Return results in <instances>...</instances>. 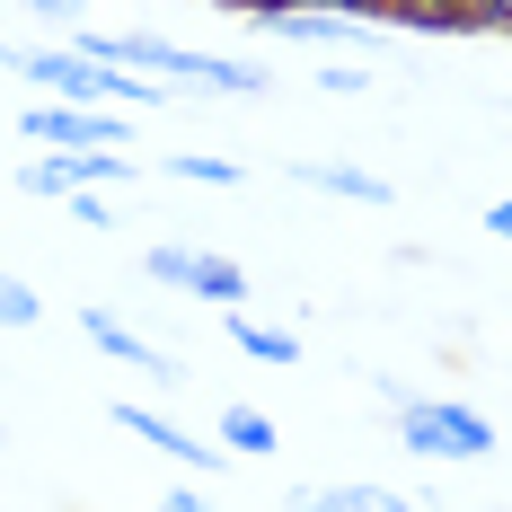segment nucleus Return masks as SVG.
I'll use <instances>...</instances> for the list:
<instances>
[{
	"mask_svg": "<svg viewBox=\"0 0 512 512\" xmlns=\"http://www.w3.org/2000/svg\"><path fill=\"white\" fill-rule=\"evenodd\" d=\"M36 18H80V0H27Z\"/></svg>",
	"mask_w": 512,
	"mask_h": 512,
	"instance_id": "obj_20",
	"label": "nucleus"
},
{
	"mask_svg": "<svg viewBox=\"0 0 512 512\" xmlns=\"http://www.w3.org/2000/svg\"><path fill=\"white\" fill-rule=\"evenodd\" d=\"M460 18L477 36H512V0H460Z\"/></svg>",
	"mask_w": 512,
	"mask_h": 512,
	"instance_id": "obj_15",
	"label": "nucleus"
},
{
	"mask_svg": "<svg viewBox=\"0 0 512 512\" xmlns=\"http://www.w3.org/2000/svg\"><path fill=\"white\" fill-rule=\"evenodd\" d=\"M398 415V442H407L415 460H486L495 451V424L477 407H460V398H407Z\"/></svg>",
	"mask_w": 512,
	"mask_h": 512,
	"instance_id": "obj_2",
	"label": "nucleus"
},
{
	"mask_svg": "<svg viewBox=\"0 0 512 512\" xmlns=\"http://www.w3.org/2000/svg\"><path fill=\"white\" fill-rule=\"evenodd\" d=\"M142 274L168 283V292H195V301H212V309L248 301V265H239V256H212V248H186V239H159V248L142 256Z\"/></svg>",
	"mask_w": 512,
	"mask_h": 512,
	"instance_id": "obj_3",
	"label": "nucleus"
},
{
	"mask_svg": "<svg viewBox=\"0 0 512 512\" xmlns=\"http://www.w3.org/2000/svg\"><path fill=\"white\" fill-rule=\"evenodd\" d=\"M0 71H18V45H0Z\"/></svg>",
	"mask_w": 512,
	"mask_h": 512,
	"instance_id": "obj_21",
	"label": "nucleus"
},
{
	"mask_svg": "<svg viewBox=\"0 0 512 512\" xmlns=\"http://www.w3.org/2000/svg\"><path fill=\"white\" fill-rule=\"evenodd\" d=\"M168 177H186V186H221V195H230V186H248V168H239V159H204V151L168 159Z\"/></svg>",
	"mask_w": 512,
	"mask_h": 512,
	"instance_id": "obj_13",
	"label": "nucleus"
},
{
	"mask_svg": "<svg viewBox=\"0 0 512 512\" xmlns=\"http://www.w3.org/2000/svg\"><path fill=\"white\" fill-rule=\"evenodd\" d=\"M62 204H71V221H80V230H106V221H115L106 186H80V195H62Z\"/></svg>",
	"mask_w": 512,
	"mask_h": 512,
	"instance_id": "obj_16",
	"label": "nucleus"
},
{
	"mask_svg": "<svg viewBox=\"0 0 512 512\" xmlns=\"http://www.w3.org/2000/svg\"><path fill=\"white\" fill-rule=\"evenodd\" d=\"M89 62H115V71H142V80H204L221 98H265V62H239V53H195V45H168L151 27H124V36H71Z\"/></svg>",
	"mask_w": 512,
	"mask_h": 512,
	"instance_id": "obj_1",
	"label": "nucleus"
},
{
	"mask_svg": "<svg viewBox=\"0 0 512 512\" xmlns=\"http://www.w3.org/2000/svg\"><path fill=\"white\" fill-rule=\"evenodd\" d=\"M80 336H89V345H98V354H115V362H133V371H151V380H177V362L159 354V345H142V327H124V318H115V309H80Z\"/></svg>",
	"mask_w": 512,
	"mask_h": 512,
	"instance_id": "obj_9",
	"label": "nucleus"
},
{
	"mask_svg": "<svg viewBox=\"0 0 512 512\" xmlns=\"http://www.w3.org/2000/svg\"><path fill=\"white\" fill-rule=\"evenodd\" d=\"M18 133H27L36 151H124V142H133V124H124L115 106H71V98L27 106Z\"/></svg>",
	"mask_w": 512,
	"mask_h": 512,
	"instance_id": "obj_4",
	"label": "nucleus"
},
{
	"mask_svg": "<svg viewBox=\"0 0 512 512\" xmlns=\"http://www.w3.org/2000/svg\"><path fill=\"white\" fill-rule=\"evenodd\" d=\"M256 27H265V36H283V45L354 53V62H362V45H371V36H362V18H327V9H265Z\"/></svg>",
	"mask_w": 512,
	"mask_h": 512,
	"instance_id": "obj_7",
	"label": "nucleus"
},
{
	"mask_svg": "<svg viewBox=\"0 0 512 512\" xmlns=\"http://www.w3.org/2000/svg\"><path fill=\"white\" fill-rule=\"evenodd\" d=\"M221 318H230V345H239L248 362H274V371L301 362V336H292V327H265V318H248V309H221Z\"/></svg>",
	"mask_w": 512,
	"mask_h": 512,
	"instance_id": "obj_11",
	"label": "nucleus"
},
{
	"mask_svg": "<svg viewBox=\"0 0 512 512\" xmlns=\"http://www.w3.org/2000/svg\"><path fill=\"white\" fill-rule=\"evenodd\" d=\"M36 318H45V301H36L18 274H0V327H36Z\"/></svg>",
	"mask_w": 512,
	"mask_h": 512,
	"instance_id": "obj_14",
	"label": "nucleus"
},
{
	"mask_svg": "<svg viewBox=\"0 0 512 512\" xmlns=\"http://www.w3.org/2000/svg\"><path fill=\"white\" fill-rule=\"evenodd\" d=\"M115 424H124V433H142L151 451H168L186 477H221V442H195V433H177V424H168V415H151L142 398H115Z\"/></svg>",
	"mask_w": 512,
	"mask_h": 512,
	"instance_id": "obj_6",
	"label": "nucleus"
},
{
	"mask_svg": "<svg viewBox=\"0 0 512 512\" xmlns=\"http://www.w3.org/2000/svg\"><path fill=\"white\" fill-rule=\"evenodd\" d=\"M159 512H204V495H195V486H168V495H159Z\"/></svg>",
	"mask_w": 512,
	"mask_h": 512,
	"instance_id": "obj_18",
	"label": "nucleus"
},
{
	"mask_svg": "<svg viewBox=\"0 0 512 512\" xmlns=\"http://www.w3.org/2000/svg\"><path fill=\"white\" fill-rule=\"evenodd\" d=\"M283 504L292 512H433L415 495H398V486H292Z\"/></svg>",
	"mask_w": 512,
	"mask_h": 512,
	"instance_id": "obj_10",
	"label": "nucleus"
},
{
	"mask_svg": "<svg viewBox=\"0 0 512 512\" xmlns=\"http://www.w3.org/2000/svg\"><path fill=\"white\" fill-rule=\"evenodd\" d=\"M292 186H309V195H345V204H398V186L380 177V168H354V159H292Z\"/></svg>",
	"mask_w": 512,
	"mask_h": 512,
	"instance_id": "obj_8",
	"label": "nucleus"
},
{
	"mask_svg": "<svg viewBox=\"0 0 512 512\" xmlns=\"http://www.w3.org/2000/svg\"><path fill=\"white\" fill-rule=\"evenodd\" d=\"M221 451H239V460H274L283 433H274V415H265V407H221Z\"/></svg>",
	"mask_w": 512,
	"mask_h": 512,
	"instance_id": "obj_12",
	"label": "nucleus"
},
{
	"mask_svg": "<svg viewBox=\"0 0 512 512\" xmlns=\"http://www.w3.org/2000/svg\"><path fill=\"white\" fill-rule=\"evenodd\" d=\"M486 230H495V239H512V195H495V204H486Z\"/></svg>",
	"mask_w": 512,
	"mask_h": 512,
	"instance_id": "obj_19",
	"label": "nucleus"
},
{
	"mask_svg": "<svg viewBox=\"0 0 512 512\" xmlns=\"http://www.w3.org/2000/svg\"><path fill=\"white\" fill-rule=\"evenodd\" d=\"M142 177V159L124 151H45L18 168V195H45V204H62V195H80V186H133Z\"/></svg>",
	"mask_w": 512,
	"mask_h": 512,
	"instance_id": "obj_5",
	"label": "nucleus"
},
{
	"mask_svg": "<svg viewBox=\"0 0 512 512\" xmlns=\"http://www.w3.org/2000/svg\"><path fill=\"white\" fill-rule=\"evenodd\" d=\"M318 89H327V98H354V89H371V71H362V62H327Z\"/></svg>",
	"mask_w": 512,
	"mask_h": 512,
	"instance_id": "obj_17",
	"label": "nucleus"
}]
</instances>
